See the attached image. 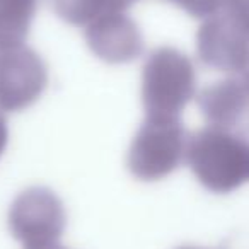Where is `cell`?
Instances as JSON below:
<instances>
[{
  "mask_svg": "<svg viewBox=\"0 0 249 249\" xmlns=\"http://www.w3.org/2000/svg\"><path fill=\"white\" fill-rule=\"evenodd\" d=\"M186 160L212 193H232L249 181V137L208 126L188 139Z\"/></svg>",
  "mask_w": 249,
  "mask_h": 249,
  "instance_id": "cell-1",
  "label": "cell"
},
{
  "mask_svg": "<svg viewBox=\"0 0 249 249\" xmlns=\"http://www.w3.org/2000/svg\"><path fill=\"white\" fill-rule=\"evenodd\" d=\"M196 92L193 62L179 50L162 46L145 60L142 103L147 116L178 118Z\"/></svg>",
  "mask_w": 249,
  "mask_h": 249,
  "instance_id": "cell-2",
  "label": "cell"
},
{
  "mask_svg": "<svg viewBox=\"0 0 249 249\" xmlns=\"http://www.w3.org/2000/svg\"><path fill=\"white\" fill-rule=\"evenodd\" d=\"M186 132L178 118L147 116L128 150V169L142 181H159L186 157Z\"/></svg>",
  "mask_w": 249,
  "mask_h": 249,
  "instance_id": "cell-3",
  "label": "cell"
},
{
  "mask_svg": "<svg viewBox=\"0 0 249 249\" xmlns=\"http://www.w3.org/2000/svg\"><path fill=\"white\" fill-rule=\"evenodd\" d=\"M67 225L63 203L52 190L41 186L22 191L9 210V229L24 249L58 244Z\"/></svg>",
  "mask_w": 249,
  "mask_h": 249,
  "instance_id": "cell-4",
  "label": "cell"
},
{
  "mask_svg": "<svg viewBox=\"0 0 249 249\" xmlns=\"http://www.w3.org/2000/svg\"><path fill=\"white\" fill-rule=\"evenodd\" d=\"M201 63L229 73H249V33L227 7L207 18L196 35Z\"/></svg>",
  "mask_w": 249,
  "mask_h": 249,
  "instance_id": "cell-5",
  "label": "cell"
},
{
  "mask_svg": "<svg viewBox=\"0 0 249 249\" xmlns=\"http://www.w3.org/2000/svg\"><path fill=\"white\" fill-rule=\"evenodd\" d=\"M48 86L43 58L28 46L0 52V111H21L39 99Z\"/></svg>",
  "mask_w": 249,
  "mask_h": 249,
  "instance_id": "cell-6",
  "label": "cell"
},
{
  "mask_svg": "<svg viewBox=\"0 0 249 249\" xmlns=\"http://www.w3.org/2000/svg\"><path fill=\"white\" fill-rule=\"evenodd\" d=\"M198 106L208 126L249 135V73H234L205 87Z\"/></svg>",
  "mask_w": 249,
  "mask_h": 249,
  "instance_id": "cell-7",
  "label": "cell"
},
{
  "mask_svg": "<svg viewBox=\"0 0 249 249\" xmlns=\"http://www.w3.org/2000/svg\"><path fill=\"white\" fill-rule=\"evenodd\" d=\"M86 39L94 55L107 63H128L143 50L139 26L124 12L107 14L87 26Z\"/></svg>",
  "mask_w": 249,
  "mask_h": 249,
  "instance_id": "cell-8",
  "label": "cell"
},
{
  "mask_svg": "<svg viewBox=\"0 0 249 249\" xmlns=\"http://www.w3.org/2000/svg\"><path fill=\"white\" fill-rule=\"evenodd\" d=\"M36 14V0H0V52L22 46Z\"/></svg>",
  "mask_w": 249,
  "mask_h": 249,
  "instance_id": "cell-9",
  "label": "cell"
},
{
  "mask_svg": "<svg viewBox=\"0 0 249 249\" xmlns=\"http://www.w3.org/2000/svg\"><path fill=\"white\" fill-rule=\"evenodd\" d=\"M50 4L62 21L84 28L107 14L128 11L123 0H50Z\"/></svg>",
  "mask_w": 249,
  "mask_h": 249,
  "instance_id": "cell-10",
  "label": "cell"
},
{
  "mask_svg": "<svg viewBox=\"0 0 249 249\" xmlns=\"http://www.w3.org/2000/svg\"><path fill=\"white\" fill-rule=\"evenodd\" d=\"M169 2L181 7L191 18L207 19L217 11H220L227 0H169Z\"/></svg>",
  "mask_w": 249,
  "mask_h": 249,
  "instance_id": "cell-11",
  "label": "cell"
},
{
  "mask_svg": "<svg viewBox=\"0 0 249 249\" xmlns=\"http://www.w3.org/2000/svg\"><path fill=\"white\" fill-rule=\"evenodd\" d=\"M224 5L235 16V19L241 22L242 28L249 33V0H227Z\"/></svg>",
  "mask_w": 249,
  "mask_h": 249,
  "instance_id": "cell-12",
  "label": "cell"
},
{
  "mask_svg": "<svg viewBox=\"0 0 249 249\" xmlns=\"http://www.w3.org/2000/svg\"><path fill=\"white\" fill-rule=\"evenodd\" d=\"M7 140H9V128H7V121L0 113V156L4 154L5 147H7Z\"/></svg>",
  "mask_w": 249,
  "mask_h": 249,
  "instance_id": "cell-13",
  "label": "cell"
},
{
  "mask_svg": "<svg viewBox=\"0 0 249 249\" xmlns=\"http://www.w3.org/2000/svg\"><path fill=\"white\" fill-rule=\"evenodd\" d=\"M33 249H67L60 244H52V246H45V248H33Z\"/></svg>",
  "mask_w": 249,
  "mask_h": 249,
  "instance_id": "cell-14",
  "label": "cell"
},
{
  "mask_svg": "<svg viewBox=\"0 0 249 249\" xmlns=\"http://www.w3.org/2000/svg\"><path fill=\"white\" fill-rule=\"evenodd\" d=\"M179 249H201V248H195V246H184V248H179Z\"/></svg>",
  "mask_w": 249,
  "mask_h": 249,
  "instance_id": "cell-15",
  "label": "cell"
}]
</instances>
